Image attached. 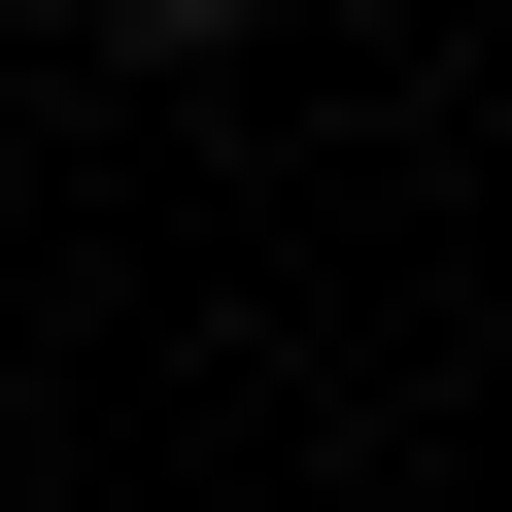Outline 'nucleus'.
<instances>
[{
  "instance_id": "1",
  "label": "nucleus",
  "mask_w": 512,
  "mask_h": 512,
  "mask_svg": "<svg viewBox=\"0 0 512 512\" xmlns=\"http://www.w3.org/2000/svg\"><path fill=\"white\" fill-rule=\"evenodd\" d=\"M103 35H239V0H103Z\"/></svg>"
}]
</instances>
